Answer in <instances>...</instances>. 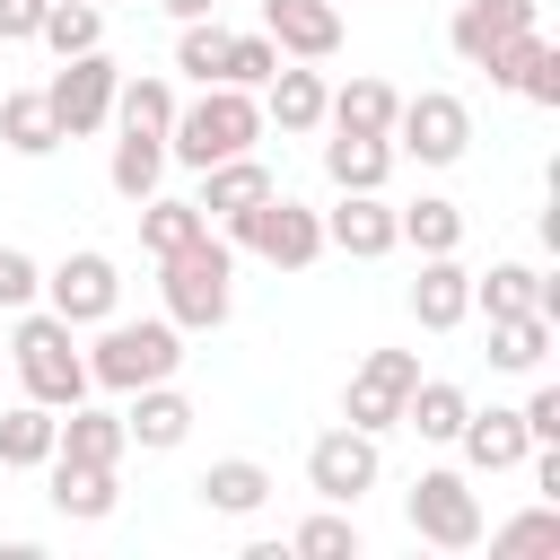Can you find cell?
<instances>
[{
    "mask_svg": "<svg viewBox=\"0 0 560 560\" xmlns=\"http://www.w3.org/2000/svg\"><path fill=\"white\" fill-rule=\"evenodd\" d=\"M158 298H166V324L175 332H219L236 315V245L201 228L192 245L158 254Z\"/></svg>",
    "mask_w": 560,
    "mask_h": 560,
    "instance_id": "6da1fadb",
    "label": "cell"
},
{
    "mask_svg": "<svg viewBox=\"0 0 560 560\" xmlns=\"http://www.w3.org/2000/svg\"><path fill=\"white\" fill-rule=\"evenodd\" d=\"M254 140H262V96L254 88H201L166 122V166H192L201 175V166H219V158H236Z\"/></svg>",
    "mask_w": 560,
    "mask_h": 560,
    "instance_id": "7a4b0ae2",
    "label": "cell"
},
{
    "mask_svg": "<svg viewBox=\"0 0 560 560\" xmlns=\"http://www.w3.org/2000/svg\"><path fill=\"white\" fill-rule=\"evenodd\" d=\"M9 359H18V385H26V402H52V411H70V402H88V394H96V385H88V350H79V332H70L52 306H18Z\"/></svg>",
    "mask_w": 560,
    "mask_h": 560,
    "instance_id": "3957f363",
    "label": "cell"
},
{
    "mask_svg": "<svg viewBox=\"0 0 560 560\" xmlns=\"http://www.w3.org/2000/svg\"><path fill=\"white\" fill-rule=\"evenodd\" d=\"M175 368H184V332H175L166 315H140V324L105 315V324H96L88 385H105V394H140V385H158V376H175Z\"/></svg>",
    "mask_w": 560,
    "mask_h": 560,
    "instance_id": "277c9868",
    "label": "cell"
},
{
    "mask_svg": "<svg viewBox=\"0 0 560 560\" xmlns=\"http://www.w3.org/2000/svg\"><path fill=\"white\" fill-rule=\"evenodd\" d=\"M402 525H411L429 551H472V542H481V490H472V472H455V464L411 472V490H402Z\"/></svg>",
    "mask_w": 560,
    "mask_h": 560,
    "instance_id": "5b68a950",
    "label": "cell"
},
{
    "mask_svg": "<svg viewBox=\"0 0 560 560\" xmlns=\"http://www.w3.org/2000/svg\"><path fill=\"white\" fill-rule=\"evenodd\" d=\"M228 245H245V254H262V262H280V271H306V262L324 254V210H306L298 192L271 184L254 210L228 219Z\"/></svg>",
    "mask_w": 560,
    "mask_h": 560,
    "instance_id": "8992f818",
    "label": "cell"
},
{
    "mask_svg": "<svg viewBox=\"0 0 560 560\" xmlns=\"http://www.w3.org/2000/svg\"><path fill=\"white\" fill-rule=\"evenodd\" d=\"M394 158H420V166H455L464 149H472V105L455 96V88H420V96H402L394 105Z\"/></svg>",
    "mask_w": 560,
    "mask_h": 560,
    "instance_id": "52a82bcc",
    "label": "cell"
},
{
    "mask_svg": "<svg viewBox=\"0 0 560 560\" xmlns=\"http://www.w3.org/2000/svg\"><path fill=\"white\" fill-rule=\"evenodd\" d=\"M114 88H122V61H114L105 44H96V52H70V61L52 70V88H44V105H52L61 140L105 131V122H114Z\"/></svg>",
    "mask_w": 560,
    "mask_h": 560,
    "instance_id": "ba28073f",
    "label": "cell"
},
{
    "mask_svg": "<svg viewBox=\"0 0 560 560\" xmlns=\"http://www.w3.org/2000/svg\"><path fill=\"white\" fill-rule=\"evenodd\" d=\"M376 481H385V446H376L368 429L341 420V429H324V438L306 446V490H315L324 508H359Z\"/></svg>",
    "mask_w": 560,
    "mask_h": 560,
    "instance_id": "9c48e42d",
    "label": "cell"
},
{
    "mask_svg": "<svg viewBox=\"0 0 560 560\" xmlns=\"http://www.w3.org/2000/svg\"><path fill=\"white\" fill-rule=\"evenodd\" d=\"M44 306H52L70 332H96V324L122 306V271H114V254H96V245L61 254V262L44 271Z\"/></svg>",
    "mask_w": 560,
    "mask_h": 560,
    "instance_id": "30bf717a",
    "label": "cell"
},
{
    "mask_svg": "<svg viewBox=\"0 0 560 560\" xmlns=\"http://www.w3.org/2000/svg\"><path fill=\"white\" fill-rule=\"evenodd\" d=\"M411 385H420V350H368V359L350 368L341 420H350V429H368V438H385V429H402Z\"/></svg>",
    "mask_w": 560,
    "mask_h": 560,
    "instance_id": "8fae6325",
    "label": "cell"
},
{
    "mask_svg": "<svg viewBox=\"0 0 560 560\" xmlns=\"http://www.w3.org/2000/svg\"><path fill=\"white\" fill-rule=\"evenodd\" d=\"M280 61H332L341 52V0H254Z\"/></svg>",
    "mask_w": 560,
    "mask_h": 560,
    "instance_id": "7c38bea8",
    "label": "cell"
},
{
    "mask_svg": "<svg viewBox=\"0 0 560 560\" xmlns=\"http://www.w3.org/2000/svg\"><path fill=\"white\" fill-rule=\"evenodd\" d=\"M402 236H394V201L385 192H341L324 210V254H350V262H385Z\"/></svg>",
    "mask_w": 560,
    "mask_h": 560,
    "instance_id": "4fadbf2b",
    "label": "cell"
},
{
    "mask_svg": "<svg viewBox=\"0 0 560 560\" xmlns=\"http://www.w3.org/2000/svg\"><path fill=\"white\" fill-rule=\"evenodd\" d=\"M192 394H175V376H158V385H140L131 394V411H122V438L131 446H149V455H166V446H184L192 438Z\"/></svg>",
    "mask_w": 560,
    "mask_h": 560,
    "instance_id": "5bb4252c",
    "label": "cell"
},
{
    "mask_svg": "<svg viewBox=\"0 0 560 560\" xmlns=\"http://www.w3.org/2000/svg\"><path fill=\"white\" fill-rule=\"evenodd\" d=\"M44 499H52V516H70V525H105L114 516V499H122V481H114V464H70V455H52L44 464Z\"/></svg>",
    "mask_w": 560,
    "mask_h": 560,
    "instance_id": "9a60e30c",
    "label": "cell"
},
{
    "mask_svg": "<svg viewBox=\"0 0 560 560\" xmlns=\"http://www.w3.org/2000/svg\"><path fill=\"white\" fill-rule=\"evenodd\" d=\"M411 315H420V332H455V324L472 315V271H464L455 254H420V280H411Z\"/></svg>",
    "mask_w": 560,
    "mask_h": 560,
    "instance_id": "2e32d148",
    "label": "cell"
},
{
    "mask_svg": "<svg viewBox=\"0 0 560 560\" xmlns=\"http://www.w3.org/2000/svg\"><path fill=\"white\" fill-rule=\"evenodd\" d=\"M455 446H464V472H516L525 455H534V438H525V420L516 411H464V429H455Z\"/></svg>",
    "mask_w": 560,
    "mask_h": 560,
    "instance_id": "e0dca14e",
    "label": "cell"
},
{
    "mask_svg": "<svg viewBox=\"0 0 560 560\" xmlns=\"http://www.w3.org/2000/svg\"><path fill=\"white\" fill-rule=\"evenodd\" d=\"M525 26H542V9H534V0H464V9H455V26H446V44H455V61H472V70H481V52H490V44H508V35H525Z\"/></svg>",
    "mask_w": 560,
    "mask_h": 560,
    "instance_id": "ac0fdd59",
    "label": "cell"
},
{
    "mask_svg": "<svg viewBox=\"0 0 560 560\" xmlns=\"http://www.w3.org/2000/svg\"><path fill=\"white\" fill-rule=\"evenodd\" d=\"M262 192H271V166H262L254 149H236V158H219V166H201V192H192V210L228 228V219H236V210H254Z\"/></svg>",
    "mask_w": 560,
    "mask_h": 560,
    "instance_id": "d6986e66",
    "label": "cell"
},
{
    "mask_svg": "<svg viewBox=\"0 0 560 560\" xmlns=\"http://www.w3.org/2000/svg\"><path fill=\"white\" fill-rule=\"evenodd\" d=\"M254 96H262V122H280V131H324V70H306V61L289 70V61H280Z\"/></svg>",
    "mask_w": 560,
    "mask_h": 560,
    "instance_id": "ffe728a7",
    "label": "cell"
},
{
    "mask_svg": "<svg viewBox=\"0 0 560 560\" xmlns=\"http://www.w3.org/2000/svg\"><path fill=\"white\" fill-rule=\"evenodd\" d=\"M324 175H332L341 192H385L394 140H385V131H332V140H324Z\"/></svg>",
    "mask_w": 560,
    "mask_h": 560,
    "instance_id": "44dd1931",
    "label": "cell"
},
{
    "mask_svg": "<svg viewBox=\"0 0 560 560\" xmlns=\"http://www.w3.org/2000/svg\"><path fill=\"white\" fill-rule=\"evenodd\" d=\"M52 455H70V464H122V455H131V438H122V411L70 402V411H61V438H52Z\"/></svg>",
    "mask_w": 560,
    "mask_h": 560,
    "instance_id": "7402d4cb",
    "label": "cell"
},
{
    "mask_svg": "<svg viewBox=\"0 0 560 560\" xmlns=\"http://www.w3.org/2000/svg\"><path fill=\"white\" fill-rule=\"evenodd\" d=\"M192 490H201V508H210V516H262V499H271V472H262L254 455H219V464H210Z\"/></svg>",
    "mask_w": 560,
    "mask_h": 560,
    "instance_id": "603a6c76",
    "label": "cell"
},
{
    "mask_svg": "<svg viewBox=\"0 0 560 560\" xmlns=\"http://www.w3.org/2000/svg\"><path fill=\"white\" fill-rule=\"evenodd\" d=\"M52 438H61V411L52 402H9L0 411V464L9 472H44L52 464Z\"/></svg>",
    "mask_w": 560,
    "mask_h": 560,
    "instance_id": "cb8c5ba5",
    "label": "cell"
},
{
    "mask_svg": "<svg viewBox=\"0 0 560 560\" xmlns=\"http://www.w3.org/2000/svg\"><path fill=\"white\" fill-rule=\"evenodd\" d=\"M0 149H9V158H52V149H61V122H52L44 88H9V96H0Z\"/></svg>",
    "mask_w": 560,
    "mask_h": 560,
    "instance_id": "d4e9b609",
    "label": "cell"
},
{
    "mask_svg": "<svg viewBox=\"0 0 560 560\" xmlns=\"http://www.w3.org/2000/svg\"><path fill=\"white\" fill-rule=\"evenodd\" d=\"M551 332H560V324L534 315V306H525V315H490V368H499V376H534V368L551 359Z\"/></svg>",
    "mask_w": 560,
    "mask_h": 560,
    "instance_id": "484cf974",
    "label": "cell"
},
{
    "mask_svg": "<svg viewBox=\"0 0 560 560\" xmlns=\"http://www.w3.org/2000/svg\"><path fill=\"white\" fill-rule=\"evenodd\" d=\"M105 184H114L122 201H149V192L166 184V131H122L114 158H105Z\"/></svg>",
    "mask_w": 560,
    "mask_h": 560,
    "instance_id": "4316f807",
    "label": "cell"
},
{
    "mask_svg": "<svg viewBox=\"0 0 560 560\" xmlns=\"http://www.w3.org/2000/svg\"><path fill=\"white\" fill-rule=\"evenodd\" d=\"M394 236H402L411 254H464V210H455L446 192H420V201L394 210Z\"/></svg>",
    "mask_w": 560,
    "mask_h": 560,
    "instance_id": "83f0119b",
    "label": "cell"
},
{
    "mask_svg": "<svg viewBox=\"0 0 560 560\" xmlns=\"http://www.w3.org/2000/svg\"><path fill=\"white\" fill-rule=\"evenodd\" d=\"M464 411H472V394H464L455 376H420V385H411V402H402V429H420L429 446H455Z\"/></svg>",
    "mask_w": 560,
    "mask_h": 560,
    "instance_id": "f1b7e54d",
    "label": "cell"
},
{
    "mask_svg": "<svg viewBox=\"0 0 560 560\" xmlns=\"http://www.w3.org/2000/svg\"><path fill=\"white\" fill-rule=\"evenodd\" d=\"M394 88L385 79H341V88H324V122L332 131H394Z\"/></svg>",
    "mask_w": 560,
    "mask_h": 560,
    "instance_id": "f546056e",
    "label": "cell"
},
{
    "mask_svg": "<svg viewBox=\"0 0 560 560\" xmlns=\"http://www.w3.org/2000/svg\"><path fill=\"white\" fill-rule=\"evenodd\" d=\"M228 44H236V26H219V18H184V35H175V70H184L192 88H219V79H228Z\"/></svg>",
    "mask_w": 560,
    "mask_h": 560,
    "instance_id": "4dcf8cb0",
    "label": "cell"
},
{
    "mask_svg": "<svg viewBox=\"0 0 560 560\" xmlns=\"http://www.w3.org/2000/svg\"><path fill=\"white\" fill-rule=\"evenodd\" d=\"M35 44H52L61 61H70V52H96V44H105V9H96V0H44Z\"/></svg>",
    "mask_w": 560,
    "mask_h": 560,
    "instance_id": "1f68e13d",
    "label": "cell"
},
{
    "mask_svg": "<svg viewBox=\"0 0 560 560\" xmlns=\"http://www.w3.org/2000/svg\"><path fill=\"white\" fill-rule=\"evenodd\" d=\"M140 210V254H175V245H192L210 219L192 210V201H175V192H149V201H131Z\"/></svg>",
    "mask_w": 560,
    "mask_h": 560,
    "instance_id": "d6a6232c",
    "label": "cell"
},
{
    "mask_svg": "<svg viewBox=\"0 0 560 560\" xmlns=\"http://www.w3.org/2000/svg\"><path fill=\"white\" fill-rule=\"evenodd\" d=\"M114 122H122V131H166V122H175V88H166L158 70L122 79V88H114Z\"/></svg>",
    "mask_w": 560,
    "mask_h": 560,
    "instance_id": "836d02e7",
    "label": "cell"
},
{
    "mask_svg": "<svg viewBox=\"0 0 560 560\" xmlns=\"http://www.w3.org/2000/svg\"><path fill=\"white\" fill-rule=\"evenodd\" d=\"M534 262H490V271H472V315H525L534 306Z\"/></svg>",
    "mask_w": 560,
    "mask_h": 560,
    "instance_id": "e575fe53",
    "label": "cell"
},
{
    "mask_svg": "<svg viewBox=\"0 0 560 560\" xmlns=\"http://www.w3.org/2000/svg\"><path fill=\"white\" fill-rule=\"evenodd\" d=\"M481 534H490V551H560V499H534L525 516L481 525Z\"/></svg>",
    "mask_w": 560,
    "mask_h": 560,
    "instance_id": "d590c367",
    "label": "cell"
},
{
    "mask_svg": "<svg viewBox=\"0 0 560 560\" xmlns=\"http://www.w3.org/2000/svg\"><path fill=\"white\" fill-rule=\"evenodd\" d=\"M289 551H306V560H359V525H350V508H315V516L289 534Z\"/></svg>",
    "mask_w": 560,
    "mask_h": 560,
    "instance_id": "8d00e7d4",
    "label": "cell"
},
{
    "mask_svg": "<svg viewBox=\"0 0 560 560\" xmlns=\"http://www.w3.org/2000/svg\"><path fill=\"white\" fill-rule=\"evenodd\" d=\"M271 70H280V44L254 26V35H236V44H228V79H219V88H262Z\"/></svg>",
    "mask_w": 560,
    "mask_h": 560,
    "instance_id": "74e56055",
    "label": "cell"
},
{
    "mask_svg": "<svg viewBox=\"0 0 560 560\" xmlns=\"http://www.w3.org/2000/svg\"><path fill=\"white\" fill-rule=\"evenodd\" d=\"M534 52H542V26H525V35H508V44H490L481 52V70H490V88H525V70H534Z\"/></svg>",
    "mask_w": 560,
    "mask_h": 560,
    "instance_id": "f35d334b",
    "label": "cell"
},
{
    "mask_svg": "<svg viewBox=\"0 0 560 560\" xmlns=\"http://www.w3.org/2000/svg\"><path fill=\"white\" fill-rule=\"evenodd\" d=\"M44 298V262L26 254V245H0V315H18V306H35Z\"/></svg>",
    "mask_w": 560,
    "mask_h": 560,
    "instance_id": "ab89813d",
    "label": "cell"
},
{
    "mask_svg": "<svg viewBox=\"0 0 560 560\" xmlns=\"http://www.w3.org/2000/svg\"><path fill=\"white\" fill-rule=\"evenodd\" d=\"M516 420H525V438H534V446H560V385H534Z\"/></svg>",
    "mask_w": 560,
    "mask_h": 560,
    "instance_id": "60d3db41",
    "label": "cell"
},
{
    "mask_svg": "<svg viewBox=\"0 0 560 560\" xmlns=\"http://www.w3.org/2000/svg\"><path fill=\"white\" fill-rule=\"evenodd\" d=\"M525 105H560V44H542L534 52V70H525V88H516Z\"/></svg>",
    "mask_w": 560,
    "mask_h": 560,
    "instance_id": "b9f144b4",
    "label": "cell"
},
{
    "mask_svg": "<svg viewBox=\"0 0 560 560\" xmlns=\"http://www.w3.org/2000/svg\"><path fill=\"white\" fill-rule=\"evenodd\" d=\"M35 18L44 0H0V44H35Z\"/></svg>",
    "mask_w": 560,
    "mask_h": 560,
    "instance_id": "7bdbcfd3",
    "label": "cell"
},
{
    "mask_svg": "<svg viewBox=\"0 0 560 560\" xmlns=\"http://www.w3.org/2000/svg\"><path fill=\"white\" fill-rule=\"evenodd\" d=\"M158 9H166V18H175V26H184V18H210V9H219V0H158Z\"/></svg>",
    "mask_w": 560,
    "mask_h": 560,
    "instance_id": "ee69618b",
    "label": "cell"
}]
</instances>
